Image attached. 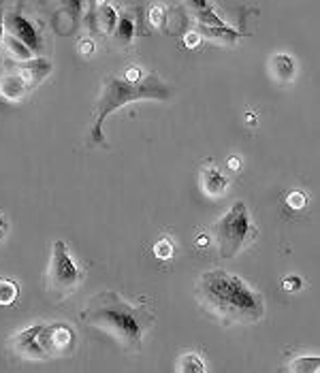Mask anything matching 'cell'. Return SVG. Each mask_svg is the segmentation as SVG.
<instances>
[{"label": "cell", "mask_w": 320, "mask_h": 373, "mask_svg": "<svg viewBox=\"0 0 320 373\" xmlns=\"http://www.w3.org/2000/svg\"><path fill=\"white\" fill-rule=\"evenodd\" d=\"M118 28H116V39L120 41V43H128L133 39V34H135V26H133V21L128 19V17H122V19H118V24H116Z\"/></svg>", "instance_id": "cell-19"}, {"label": "cell", "mask_w": 320, "mask_h": 373, "mask_svg": "<svg viewBox=\"0 0 320 373\" xmlns=\"http://www.w3.org/2000/svg\"><path fill=\"white\" fill-rule=\"evenodd\" d=\"M52 62L45 58H32L28 62H24L21 67H17V73L21 75V79L26 81V85L30 87V92L36 90L41 81H45L52 75Z\"/></svg>", "instance_id": "cell-9"}, {"label": "cell", "mask_w": 320, "mask_h": 373, "mask_svg": "<svg viewBox=\"0 0 320 373\" xmlns=\"http://www.w3.org/2000/svg\"><path fill=\"white\" fill-rule=\"evenodd\" d=\"M209 244V237L207 235H199L197 237V246H207Z\"/></svg>", "instance_id": "cell-28"}, {"label": "cell", "mask_w": 320, "mask_h": 373, "mask_svg": "<svg viewBox=\"0 0 320 373\" xmlns=\"http://www.w3.org/2000/svg\"><path fill=\"white\" fill-rule=\"evenodd\" d=\"M213 235H216L220 256L233 258L259 237V228L252 224L246 203L237 201V203H233V207L216 222Z\"/></svg>", "instance_id": "cell-4"}, {"label": "cell", "mask_w": 320, "mask_h": 373, "mask_svg": "<svg viewBox=\"0 0 320 373\" xmlns=\"http://www.w3.org/2000/svg\"><path fill=\"white\" fill-rule=\"evenodd\" d=\"M9 348L21 361H45L54 359L50 345V324L39 322L9 339Z\"/></svg>", "instance_id": "cell-6"}, {"label": "cell", "mask_w": 320, "mask_h": 373, "mask_svg": "<svg viewBox=\"0 0 320 373\" xmlns=\"http://www.w3.org/2000/svg\"><path fill=\"white\" fill-rule=\"evenodd\" d=\"M28 92H30V87L26 85V81L21 79V75L17 71H11L0 77V96L5 100L19 103L21 98H26Z\"/></svg>", "instance_id": "cell-10"}, {"label": "cell", "mask_w": 320, "mask_h": 373, "mask_svg": "<svg viewBox=\"0 0 320 373\" xmlns=\"http://www.w3.org/2000/svg\"><path fill=\"white\" fill-rule=\"evenodd\" d=\"M184 3L201 26H224V19L218 17V13L209 5V0H184Z\"/></svg>", "instance_id": "cell-13"}, {"label": "cell", "mask_w": 320, "mask_h": 373, "mask_svg": "<svg viewBox=\"0 0 320 373\" xmlns=\"http://www.w3.org/2000/svg\"><path fill=\"white\" fill-rule=\"evenodd\" d=\"M0 228H9V224H7V220L3 215H0Z\"/></svg>", "instance_id": "cell-30"}, {"label": "cell", "mask_w": 320, "mask_h": 373, "mask_svg": "<svg viewBox=\"0 0 320 373\" xmlns=\"http://www.w3.org/2000/svg\"><path fill=\"white\" fill-rule=\"evenodd\" d=\"M201 36L213 39V41H222V43H235L239 39V32H235L226 26H201Z\"/></svg>", "instance_id": "cell-15"}, {"label": "cell", "mask_w": 320, "mask_h": 373, "mask_svg": "<svg viewBox=\"0 0 320 373\" xmlns=\"http://www.w3.org/2000/svg\"><path fill=\"white\" fill-rule=\"evenodd\" d=\"M195 290L203 312L222 326L256 324L265 316L263 295L226 269L205 271Z\"/></svg>", "instance_id": "cell-1"}, {"label": "cell", "mask_w": 320, "mask_h": 373, "mask_svg": "<svg viewBox=\"0 0 320 373\" xmlns=\"http://www.w3.org/2000/svg\"><path fill=\"white\" fill-rule=\"evenodd\" d=\"M282 286H284V290H288V292H299V290L303 288V279L299 277V275H288V277L282 279Z\"/></svg>", "instance_id": "cell-23"}, {"label": "cell", "mask_w": 320, "mask_h": 373, "mask_svg": "<svg viewBox=\"0 0 320 373\" xmlns=\"http://www.w3.org/2000/svg\"><path fill=\"white\" fill-rule=\"evenodd\" d=\"M228 169H233V171H239L242 169V160L239 158H228Z\"/></svg>", "instance_id": "cell-26"}, {"label": "cell", "mask_w": 320, "mask_h": 373, "mask_svg": "<svg viewBox=\"0 0 320 373\" xmlns=\"http://www.w3.org/2000/svg\"><path fill=\"white\" fill-rule=\"evenodd\" d=\"M178 371H182V373H205L207 365L203 363V359L197 352H188L180 359Z\"/></svg>", "instance_id": "cell-16"}, {"label": "cell", "mask_w": 320, "mask_h": 373, "mask_svg": "<svg viewBox=\"0 0 320 373\" xmlns=\"http://www.w3.org/2000/svg\"><path fill=\"white\" fill-rule=\"evenodd\" d=\"M256 122H259V118H254L252 114H248V124H250V126H254Z\"/></svg>", "instance_id": "cell-29"}, {"label": "cell", "mask_w": 320, "mask_h": 373, "mask_svg": "<svg viewBox=\"0 0 320 373\" xmlns=\"http://www.w3.org/2000/svg\"><path fill=\"white\" fill-rule=\"evenodd\" d=\"M50 345L54 356H64L71 354L77 345V333L69 324L64 322H54L50 324Z\"/></svg>", "instance_id": "cell-8"}, {"label": "cell", "mask_w": 320, "mask_h": 373, "mask_svg": "<svg viewBox=\"0 0 320 373\" xmlns=\"http://www.w3.org/2000/svg\"><path fill=\"white\" fill-rule=\"evenodd\" d=\"M286 203H288V207H292V209H303V207L308 205V196H306V192H301V190H295V192H290V194L286 196Z\"/></svg>", "instance_id": "cell-22"}, {"label": "cell", "mask_w": 320, "mask_h": 373, "mask_svg": "<svg viewBox=\"0 0 320 373\" xmlns=\"http://www.w3.org/2000/svg\"><path fill=\"white\" fill-rule=\"evenodd\" d=\"M85 279V273L75 265V260L71 258V252L62 239H58L54 244L50 269L45 275V290L50 297L56 301H62L71 297Z\"/></svg>", "instance_id": "cell-5"}, {"label": "cell", "mask_w": 320, "mask_h": 373, "mask_svg": "<svg viewBox=\"0 0 320 373\" xmlns=\"http://www.w3.org/2000/svg\"><path fill=\"white\" fill-rule=\"evenodd\" d=\"M79 318L88 326L109 335L126 352H139L143 335L156 320L149 307L126 301L116 290L96 292L79 314Z\"/></svg>", "instance_id": "cell-2"}, {"label": "cell", "mask_w": 320, "mask_h": 373, "mask_svg": "<svg viewBox=\"0 0 320 373\" xmlns=\"http://www.w3.org/2000/svg\"><path fill=\"white\" fill-rule=\"evenodd\" d=\"M5 28L9 34H13L17 41H21L24 45H28L34 54L43 50V39L41 34L36 32V28L30 24V21L19 15V13H9L5 15Z\"/></svg>", "instance_id": "cell-7"}, {"label": "cell", "mask_w": 320, "mask_h": 373, "mask_svg": "<svg viewBox=\"0 0 320 373\" xmlns=\"http://www.w3.org/2000/svg\"><path fill=\"white\" fill-rule=\"evenodd\" d=\"M201 188H203L205 194L213 196V199H218V196L226 194L228 180H226V175H222V171H218L216 167H207V169L201 171Z\"/></svg>", "instance_id": "cell-11"}, {"label": "cell", "mask_w": 320, "mask_h": 373, "mask_svg": "<svg viewBox=\"0 0 320 373\" xmlns=\"http://www.w3.org/2000/svg\"><path fill=\"white\" fill-rule=\"evenodd\" d=\"M147 19L154 28H162L164 26V9L160 5H152L147 11Z\"/></svg>", "instance_id": "cell-21"}, {"label": "cell", "mask_w": 320, "mask_h": 373, "mask_svg": "<svg viewBox=\"0 0 320 373\" xmlns=\"http://www.w3.org/2000/svg\"><path fill=\"white\" fill-rule=\"evenodd\" d=\"M3 36H5V13L0 11V43H3Z\"/></svg>", "instance_id": "cell-27"}, {"label": "cell", "mask_w": 320, "mask_h": 373, "mask_svg": "<svg viewBox=\"0 0 320 373\" xmlns=\"http://www.w3.org/2000/svg\"><path fill=\"white\" fill-rule=\"evenodd\" d=\"M3 47L11 54V58H15L17 62H28V60H32L34 58V52L28 47V45H24L21 41H17L13 34H5L3 36Z\"/></svg>", "instance_id": "cell-14"}, {"label": "cell", "mask_w": 320, "mask_h": 373, "mask_svg": "<svg viewBox=\"0 0 320 373\" xmlns=\"http://www.w3.org/2000/svg\"><path fill=\"white\" fill-rule=\"evenodd\" d=\"M173 94V87H171L158 73L147 71L141 79L131 81L126 79L122 73H111L107 75L103 81V90L100 96L94 105V126L90 133V141L94 145L105 141L103 135V124L107 116L114 114L118 107H124L126 103L149 98V100H169Z\"/></svg>", "instance_id": "cell-3"}, {"label": "cell", "mask_w": 320, "mask_h": 373, "mask_svg": "<svg viewBox=\"0 0 320 373\" xmlns=\"http://www.w3.org/2000/svg\"><path fill=\"white\" fill-rule=\"evenodd\" d=\"M19 297V286L15 281L0 277V307H11Z\"/></svg>", "instance_id": "cell-17"}, {"label": "cell", "mask_w": 320, "mask_h": 373, "mask_svg": "<svg viewBox=\"0 0 320 373\" xmlns=\"http://www.w3.org/2000/svg\"><path fill=\"white\" fill-rule=\"evenodd\" d=\"M288 371H314V373H318L320 371V361H318V356H301V359H295V363H290L288 367H286Z\"/></svg>", "instance_id": "cell-18"}, {"label": "cell", "mask_w": 320, "mask_h": 373, "mask_svg": "<svg viewBox=\"0 0 320 373\" xmlns=\"http://www.w3.org/2000/svg\"><path fill=\"white\" fill-rule=\"evenodd\" d=\"M79 52H81L83 56H90V54L94 52V43H92L90 39H83V41H79Z\"/></svg>", "instance_id": "cell-25"}, {"label": "cell", "mask_w": 320, "mask_h": 373, "mask_svg": "<svg viewBox=\"0 0 320 373\" xmlns=\"http://www.w3.org/2000/svg\"><path fill=\"white\" fill-rule=\"evenodd\" d=\"M199 43H201V34H199V32H188V34L184 36V45H186L188 50L199 47Z\"/></svg>", "instance_id": "cell-24"}, {"label": "cell", "mask_w": 320, "mask_h": 373, "mask_svg": "<svg viewBox=\"0 0 320 373\" xmlns=\"http://www.w3.org/2000/svg\"><path fill=\"white\" fill-rule=\"evenodd\" d=\"M173 244H171L169 239H158L156 244H154V256L160 258V260H169V258H173Z\"/></svg>", "instance_id": "cell-20"}, {"label": "cell", "mask_w": 320, "mask_h": 373, "mask_svg": "<svg viewBox=\"0 0 320 373\" xmlns=\"http://www.w3.org/2000/svg\"><path fill=\"white\" fill-rule=\"evenodd\" d=\"M269 67L277 83H290L297 75V62L288 54H275L269 62Z\"/></svg>", "instance_id": "cell-12"}]
</instances>
